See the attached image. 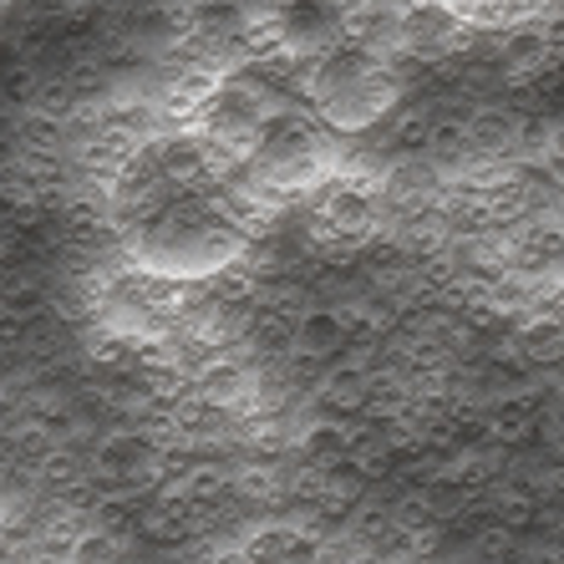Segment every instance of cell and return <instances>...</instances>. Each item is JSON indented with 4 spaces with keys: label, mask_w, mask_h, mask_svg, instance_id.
Returning <instances> with one entry per match:
<instances>
[{
    "label": "cell",
    "mask_w": 564,
    "mask_h": 564,
    "mask_svg": "<svg viewBox=\"0 0 564 564\" xmlns=\"http://www.w3.org/2000/svg\"><path fill=\"white\" fill-rule=\"evenodd\" d=\"M224 564H330V560L315 534H305L295 524H270L260 534H250L245 544H235Z\"/></svg>",
    "instance_id": "obj_7"
},
{
    "label": "cell",
    "mask_w": 564,
    "mask_h": 564,
    "mask_svg": "<svg viewBox=\"0 0 564 564\" xmlns=\"http://www.w3.org/2000/svg\"><path fill=\"white\" fill-rule=\"evenodd\" d=\"M351 41V0H260L254 6L250 56L315 62Z\"/></svg>",
    "instance_id": "obj_4"
},
{
    "label": "cell",
    "mask_w": 564,
    "mask_h": 564,
    "mask_svg": "<svg viewBox=\"0 0 564 564\" xmlns=\"http://www.w3.org/2000/svg\"><path fill=\"white\" fill-rule=\"evenodd\" d=\"M473 21L458 15L447 0H402L397 15V52L412 62H443V56L468 52Z\"/></svg>",
    "instance_id": "obj_5"
},
{
    "label": "cell",
    "mask_w": 564,
    "mask_h": 564,
    "mask_svg": "<svg viewBox=\"0 0 564 564\" xmlns=\"http://www.w3.org/2000/svg\"><path fill=\"white\" fill-rule=\"evenodd\" d=\"M107 224L122 264L173 285H214L260 245L264 198L209 138L158 128L107 173Z\"/></svg>",
    "instance_id": "obj_1"
},
{
    "label": "cell",
    "mask_w": 564,
    "mask_h": 564,
    "mask_svg": "<svg viewBox=\"0 0 564 564\" xmlns=\"http://www.w3.org/2000/svg\"><path fill=\"white\" fill-rule=\"evenodd\" d=\"M509 346L524 367H564V315L554 301H539L513 315Z\"/></svg>",
    "instance_id": "obj_6"
},
{
    "label": "cell",
    "mask_w": 564,
    "mask_h": 564,
    "mask_svg": "<svg viewBox=\"0 0 564 564\" xmlns=\"http://www.w3.org/2000/svg\"><path fill=\"white\" fill-rule=\"evenodd\" d=\"M554 305H560V315H564V290H560V295H554Z\"/></svg>",
    "instance_id": "obj_8"
},
{
    "label": "cell",
    "mask_w": 564,
    "mask_h": 564,
    "mask_svg": "<svg viewBox=\"0 0 564 564\" xmlns=\"http://www.w3.org/2000/svg\"><path fill=\"white\" fill-rule=\"evenodd\" d=\"M301 97L330 132H371L402 107V72L392 52L341 41L326 56L301 62Z\"/></svg>",
    "instance_id": "obj_2"
},
{
    "label": "cell",
    "mask_w": 564,
    "mask_h": 564,
    "mask_svg": "<svg viewBox=\"0 0 564 564\" xmlns=\"http://www.w3.org/2000/svg\"><path fill=\"white\" fill-rule=\"evenodd\" d=\"M336 163H341L336 132L305 102L280 107L275 118L264 122L250 153L239 158V169L260 198H305L336 173Z\"/></svg>",
    "instance_id": "obj_3"
}]
</instances>
